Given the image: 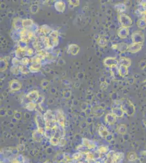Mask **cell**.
<instances>
[{
	"label": "cell",
	"instance_id": "cell-33",
	"mask_svg": "<svg viewBox=\"0 0 146 163\" xmlns=\"http://www.w3.org/2000/svg\"><path fill=\"white\" fill-rule=\"evenodd\" d=\"M40 32L44 34L50 33L51 28L46 25H43L40 29Z\"/></svg>",
	"mask_w": 146,
	"mask_h": 163
},
{
	"label": "cell",
	"instance_id": "cell-6",
	"mask_svg": "<svg viewBox=\"0 0 146 163\" xmlns=\"http://www.w3.org/2000/svg\"><path fill=\"white\" fill-rule=\"evenodd\" d=\"M56 119L57 124H59L61 127L65 128V117L63 112L62 110L58 109L56 113Z\"/></svg>",
	"mask_w": 146,
	"mask_h": 163
},
{
	"label": "cell",
	"instance_id": "cell-5",
	"mask_svg": "<svg viewBox=\"0 0 146 163\" xmlns=\"http://www.w3.org/2000/svg\"><path fill=\"white\" fill-rule=\"evenodd\" d=\"M131 39L134 43L143 44L145 41L144 34L141 31H135L131 35Z\"/></svg>",
	"mask_w": 146,
	"mask_h": 163
},
{
	"label": "cell",
	"instance_id": "cell-46",
	"mask_svg": "<svg viewBox=\"0 0 146 163\" xmlns=\"http://www.w3.org/2000/svg\"><path fill=\"white\" fill-rule=\"evenodd\" d=\"M44 163H52V162H51L50 160H46V161H45V162H44Z\"/></svg>",
	"mask_w": 146,
	"mask_h": 163
},
{
	"label": "cell",
	"instance_id": "cell-1",
	"mask_svg": "<svg viewBox=\"0 0 146 163\" xmlns=\"http://www.w3.org/2000/svg\"><path fill=\"white\" fill-rule=\"evenodd\" d=\"M121 104L124 113L128 116H131L134 114L135 112V106L129 99H123Z\"/></svg>",
	"mask_w": 146,
	"mask_h": 163
},
{
	"label": "cell",
	"instance_id": "cell-30",
	"mask_svg": "<svg viewBox=\"0 0 146 163\" xmlns=\"http://www.w3.org/2000/svg\"><path fill=\"white\" fill-rule=\"evenodd\" d=\"M41 64H32L29 68V71L31 72H37L40 69Z\"/></svg>",
	"mask_w": 146,
	"mask_h": 163
},
{
	"label": "cell",
	"instance_id": "cell-11",
	"mask_svg": "<svg viewBox=\"0 0 146 163\" xmlns=\"http://www.w3.org/2000/svg\"><path fill=\"white\" fill-rule=\"evenodd\" d=\"M142 46L143 44H142L132 43V44L128 45L127 51L131 53H136L142 49Z\"/></svg>",
	"mask_w": 146,
	"mask_h": 163
},
{
	"label": "cell",
	"instance_id": "cell-41",
	"mask_svg": "<svg viewBox=\"0 0 146 163\" xmlns=\"http://www.w3.org/2000/svg\"><path fill=\"white\" fill-rule=\"evenodd\" d=\"M70 5H73V7H76V6H78L79 3H80V1H69Z\"/></svg>",
	"mask_w": 146,
	"mask_h": 163
},
{
	"label": "cell",
	"instance_id": "cell-40",
	"mask_svg": "<svg viewBox=\"0 0 146 163\" xmlns=\"http://www.w3.org/2000/svg\"><path fill=\"white\" fill-rule=\"evenodd\" d=\"M38 10V5H32L31 6V12H32V13H35L37 12Z\"/></svg>",
	"mask_w": 146,
	"mask_h": 163
},
{
	"label": "cell",
	"instance_id": "cell-25",
	"mask_svg": "<svg viewBox=\"0 0 146 163\" xmlns=\"http://www.w3.org/2000/svg\"><path fill=\"white\" fill-rule=\"evenodd\" d=\"M33 25V21L31 19H24L22 20V26L23 28L28 30Z\"/></svg>",
	"mask_w": 146,
	"mask_h": 163
},
{
	"label": "cell",
	"instance_id": "cell-24",
	"mask_svg": "<svg viewBox=\"0 0 146 163\" xmlns=\"http://www.w3.org/2000/svg\"><path fill=\"white\" fill-rule=\"evenodd\" d=\"M118 69L119 74L120 75V76L122 77H126L128 74V68H126V66L120 65V66L118 68Z\"/></svg>",
	"mask_w": 146,
	"mask_h": 163
},
{
	"label": "cell",
	"instance_id": "cell-19",
	"mask_svg": "<svg viewBox=\"0 0 146 163\" xmlns=\"http://www.w3.org/2000/svg\"><path fill=\"white\" fill-rule=\"evenodd\" d=\"M119 63L118 64L120 65H122L124 66H126V68H129V66H130L131 64V60L130 59L128 58H121L120 60H118Z\"/></svg>",
	"mask_w": 146,
	"mask_h": 163
},
{
	"label": "cell",
	"instance_id": "cell-3",
	"mask_svg": "<svg viewBox=\"0 0 146 163\" xmlns=\"http://www.w3.org/2000/svg\"><path fill=\"white\" fill-rule=\"evenodd\" d=\"M35 121L38 130L44 133L46 127L44 116H43L39 113H37L35 114Z\"/></svg>",
	"mask_w": 146,
	"mask_h": 163
},
{
	"label": "cell",
	"instance_id": "cell-48",
	"mask_svg": "<svg viewBox=\"0 0 146 163\" xmlns=\"http://www.w3.org/2000/svg\"><path fill=\"white\" fill-rule=\"evenodd\" d=\"M79 163H82V162H79Z\"/></svg>",
	"mask_w": 146,
	"mask_h": 163
},
{
	"label": "cell",
	"instance_id": "cell-43",
	"mask_svg": "<svg viewBox=\"0 0 146 163\" xmlns=\"http://www.w3.org/2000/svg\"><path fill=\"white\" fill-rule=\"evenodd\" d=\"M33 53V51L32 49H29L27 50V54L29 55H32Z\"/></svg>",
	"mask_w": 146,
	"mask_h": 163
},
{
	"label": "cell",
	"instance_id": "cell-38",
	"mask_svg": "<svg viewBox=\"0 0 146 163\" xmlns=\"http://www.w3.org/2000/svg\"><path fill=\"white\" fill-rule=\"evenodd\" d=\"M19 70L20 71V72L24 73V74H27L29 72V70L27 69V68L26 67V66H24V65H20L18 68Z\"/></svg>",
	"mask_w": 146,
	"mask_h": 163
},
{
	"label": "cell",
	"instance_id": "cell-16",
	"mask_svg": "<svg viewBox=\"0 0 146 163\" xmlns=\"http://www.w3.org/2000/svg\"><path fill=\"white\" fill-rule=\"evenodd\" d=\"M80 50V47L76 44H71L69 45L68 51L70 54L75 55L77 54Z\"/></svg>",
	"mask_w": 146,
	"mask_h": 163
},
{
	"label": "cell",
	"instance_id": "cell-28",
	"mask_svg": "<svg viewBox=\"0 0 146 163\" xmlns=\"http://www.w3.org/2000/svg\"><path fill=\"white\" fill-rule=\"evenodd\" d=\"M109 148L107 146L105 145H102L99 148H98L96 152L98 153H100L101 154H107L109 152Z\"/></svg>",
	"mask_w": 146,
	"mask_h": 163
},
{
	"label": "cell",
	"instance_id": "cell-42",
	"mask_svg": "<svg viewBox=\"0 0 146 163\" xmlns=\"http://www.w3.org/2000/svg\"><path fill=\"white\" fill-rule=\"evenodd\" d=\"M105 140H106L107 142L110 143V142H111V141L113 140V135L111 133L107 135V137H106Z\"/></svg>",
	"mask_w": 146,
	"mask_h": 163
},
{
	"label": "cell",
	"instance_id": "cell-29",
	"mask_svg": "<svg viewBox=\"0 0 146 163\" xmlns=\"http://www.w3.org/2000/svg\"><path fill=\"white\" fill-rule=\"evenodd\" d=\"M128 45L126 43H120V44H117V49H118L119 51L122 52H124L125 51L128 50Z\"/></svg>",
	"mask_w": 146,
	"mask_h": 163
},
{
	"label": "cell",
	"instance_id": "cell-20",
	"mask_svg": "<svg viewBox=\"0 0 146 163\" xmlns=\"http://www.w3.org/2000/svg\"><path fill=\"white\" fill-rule=\"evenodd\" d=\"M55 8L57 11L59 12H63L65 10L66 5L63 1H57L55 3Z\"/></svg>",
	"mask_w": 146,
	"mask_h": 163
},
{
	"label": "cell",
	"instance_id": "cell-39",
	"mask_svg": "<svg viewBox=\"0 0 146 163\" xmlns=\"http://www.w3.org/2000/svg\"><path fill=\"white\" fill-rule=\"evenodd\" d=\"M29 62H30V60L28 58H26V57L22 58L21 61V64H22V65H24V66H26L27 65L29 64Z\"/></svg>",
	"mask_w": 146,
	"mask_h": 163
},
{
	"label": "cell",
	"instance_id": "cell-12",
	"mask_svg": "<svg viewBox=\"0 0 146 163\" xmlns=\"http://www.w3.org/2000/svg\"><path fill=\"white\" fill-rule=\"evenodd\" d=\"M82 143L84 146H85L86 148L90 150H93L96 149V143L90 139L87 138H82Z\"/></svg>",
	"mask_w": 146,
	"mask_h": 163
},
{
	"label": "cell",
	"instance_id": "cell-31",
	"mask_svg": "<svg viewBox=\"0 0 146 163\" xmlns=\"http://www.w3.org/2000/svg\"><path fill=\"white\" fill-rule=\"evenodd\" d=\"M137 26L141 29H145L146 27V20L144 19H140L137 22Z\"/></svg>",
	"mask_w": 146,
	"mask_h": 163
},
{
	"label": "cell",
	"instance_id": "cell-15",
	"mask_svg": "<svg viewBox=\"0 0 146 163\" xmlns=\"http://www.w3.org/2000/svg\"><path fill=\"white\" fill-rule=\"evenodd\" d=\"M98 131L99 135L101 136V137L105 139L107 137V135L110 134L107 129H106V127L104 126H100L98 128Z\"/></svg>",
	"mask_w": 146,
	"mask_h": 163
},
{
	"label": "cell",
	"instance_id": "cell-10",
	"mask_svg": "<svg viewBox=\"0 0 146 163\" xmlns=\"http://www.w3.org/2000/svg\"><path fill=\"white\" fill-rule=\"evenodd\" d=\"M104 64L107 66L109 68H112L113 66H117L118 64L119 61L114 57H107L104 60Z\"/></svg>",
	"mask_w": 146,
	"mask_h": 163
},
{
	"label": "cell",
	"instance_id": "cell-7",
	"mask_svg": "<svg viewBox=\"0 0 146 163\" xmlns=\"http://www.w3.org/2000/svg\"><path fill=\"white\" fill-rule=\"evenodd\" d=\"M20 35L21 40L27 42L33 36V32L30 30L23 28L20 31Z\"/></svg>",
	"mask_w": 146,
	"mask_h": 163
},
{
	"label": "cell",
	"instance_id": "cell-35",
	"mask_svg": "<svg viewBox=\"0 0 146 163\" xmlns=\"http://www.w3.org/2000/svg\"><path fill=\"white\" fill-rule=\"evenodd\" d=\"M104 109L103 108H101V107L97 108L94 110V113L96 114V116H97L98 117H100L101 116H102L104 114Z\"/></svg>",
	"mask_w": 146,
	"mask_h": 163
},
{
	"label": "cell",
	"instance_id": "cell-45",
	"mask_svg": "<svg viewBox=\"0 0 146 163\" xmlns=\"http://www.w3.org/2000/svg\"><path fill=\"white\" fill-rule=\"evenodd\" d=\"M65 163H74V162L73 161V159L71 160H66Z\"/></svg>",
	"mask_w": 146,
	"mask_h": 163
},
{
	"label": "cell",
	"instance_id": "cell-8",
	"mask_svg": "<svg viewBox=\"0 0 146 163\" xmlns=\"http://www.w3.org/2000/svg\"><path fill=\"white\" fill-rule=\"evenodd\" d=\"M58 33L56 30H54L49 34V39L51 47L54 46H56L58 44Z\"/></svg>",
	"mask_w": 146,
	"mask_h": 163
},
{
	"label": "cell",
	"instance_id": "cell-37",
	"mask_svg": "<svg viewBox=\"0 0 146 163\" xmlns=\"http://www.w3.org/2000/svg\"><path fill=\"white\" fill-rule=\"evenodd\" d=\"M107 41L106 39L103 38H100L98 40V43L99 45H100L101 47H105L107 45Z\"/></svg>",
	"mask_w": 146,
	"mask_h": 163
},
{
	"label": "cell",
	"instance_id": "cell-4",
	"mask_svg": "<svg viewBox=\"0 0 146 163\" xmlns=\"http://www.w3.org/2000/svg\"><path fill=\"white\" fill-rule=\"evenodd\" d=\"M119 21L122 27L128 28L132 26V21L130 17L125 14H121L119 15Z\"/></svg>",
	"mask_w": 146,
	"mask_h": 163
},
{
	"label": "cell",
	"instance_id": "cell-13",
	"mask_svg": "<svg viewBox=\"0 0 146 163\" xmlns=\"http://www.w3.org/2000/svg\"><path fill=\"white\" fill-rule=\"evenodd\" d=\"M26 97L31 102L36 103L38 101V99H39L40 96H39L38 91L37 90H34V91H32L30 92L27 95Z\"/></svg>",
	"mask_w": 146,
	"mask_h": 163
},
{
	"label": "cell",
	"instance_id": "cell-18",
	"mask_svg": "<svg viewBox=\"0 0 146 163\" xmlns=\"http://www.w3.org/2000/svg\"><path fill=\"white\" fill-rule=\"evenodd\" d=\"M118 36L121 39H126L129 35L128 28L122 27L117 32Z\"/></svg>",
	"mask_w": 146,
	"mask_h": 163
},
{
	"label": "cell",
	"instance_id": "cell-47",
	"mask_svg": "<svg viewBox=\"0 0 146 163\" xmlns=\"http://www.w3.org/2000/svg\"><path fill=\"white\" fill-rule=\"evenodd\" d=\"M95 163H101V162H100V161H96V162H95Z\"/></svg>",
	"mask_w": 146,
	"mask_h": 163
},
{
	"label": "cell",
	"instance_id": "cell-17",
	"mask_svg": "<svg viewBox=\"0 0 146 163\" xmlns=\"http://www.w3.org/2000/svg\"><path fill=\"white\" fill-rule=\"evenodd\" d=\"M43 135L44 136V133L37 129V131H35L32 133V138L35 141L40 142L43 139Z\"/></svg>",
	"mask_w": 146,
	"mask_h": 163
},
{
	"label": "cell",
	"instance_id": "cell-26",
	"mask_svg": "<svg viewBox=\"0 0 146 163\" xmlns=\"http://www.w3.org/2000/svg\"><path fill=\"white\" fill-rule=\"evenodd\" d=\"M117 132L121 135H124L127 133V127L125 124H121L118 129H117Z\"/></svg>",
	"mask_w": 146,
	"mask_h": 163
},
{
	"label": "cell",
	"instance_id": "cell-21",
	"mask_svg": "<svg viewBox=\"0 0 146 163\" xmlns=\"http://www.w3.org/2000/svg\"><path fill=\"white\" fill-rule=\"evenodd\" d=\"M124 157V154L122 152H115L113 156V160L114 163H120Z\"/></svg>",
	"mask_w": 146,
	"mask_h": 163
},
{
	"label": "cell",
	"instance_id": "cell-36",
	"mask_svg": "<svg viewBox=\"0 0 146 163\" xmlns=\"http://www.w3.org/2000/svg\"><path fill=\"white\" fill-rule=\"evenodd\" d=\"M82 158V153H81L80 152L74 153L72 156L73 159L74 160H80Z\"/></svg>",
	"mask_w": 146,
	"mask_h": 163
},
{
	"label": "cell",
	"instance_id": "cell-14",
	"mask_svg": "<svg viewBox=\"0 0 146 163\" xmlns=\"http://www.w3.org/2000/svg\"><path fill=\"white\" fill-rule=\"evenodd\" d=\"M105 119L107 124L110 125H112L116 123L117 117L114 114L111 113H108L106 115Z\"/></svg>",
	"mask_w": 146,
	"mask_h": 163
},
{
	"label": "cell",
	"instance_id": "cell-22",
	"mask_svg": "<svg viewBox=\"0 0 146 163\" xmlns=\"http://www.w3.org/2000/svg\"><path fill=\"white\" fill-rule=\"evenodd\" d=\"M54 133H55V131H54V127L53 128L46 127L44 133V135L47 138L50 139L52 137H54Z\"/></svg>",
	"mask_w": 146,
	"mask_h": 163
},
{
	"label": "cell",
	"instance_id": "cell-34",
	"mask_svg": "<svg viewBox=\"0 0 146 163\" xmlns=\"http://www.w3.org/2000/svg\"><path fill=\"white\" fill-rule=\"evenodd\" d=\"M36 107V104L35 102H31L26 104V108L30 111H32Z\"/></svg>",
	"mask_w": 146,
	"mask_h": 163
},
{
	"label": "cell",
	"instance_id": "cell-32",
	"mask_svg": "<svg viewBox=\"0 0 146 163\" xmlns=\"http://www.w3.org/2000/svg\"><path fill=\"white\" fill-rule=\"evenodd\" d=\"M127 158L129 162H134L137 159V154L134 152H130L127 156Z\"/></svg>",
	"mask_w": 146,
	"mask_h": 163
},
{
	"label": "cell",
	"instance_id": "cell-23",
	"mask_svg": "<svg viewBox=\"0 0 146 163\" xmlns=\"http://www.w3.org/2000/svg\"><path fill=\"white\" fill-rule=\"evenodd\" d=\"M21 87V84H20L19 82L16 80H13L10 83V88L12 90H13V91L19 90H20Z\"/></svg>",
	"mask_w": 146,
	"mask_h": 163
},
{
	"label": "cell",
	"instance_id": "cell-44",
	"mask_svg": "<svg viewBox=\"0 0 146 163\" xmlns=\"http://www.w3.org/2000/svg\"><path fill=\"white\" fill-rule=\"evenodd\" d=\"M12 163H22V162H21L20 161H19V160H18L17 159H15L14 160H13V161H12Z\"/></svg>",
	"mask_w": 146,
	"mask_h": 163
},
{
	"label": "cell",
	"instance_id": "cell-9",
	"mask_svg": "<svg viewBox=\"0 0 146 163\" xmlns=\"http://www.w3.org/2000/svg\"><path fill=\"white\" fill-rule=\"evenodd\" d=\"M112 113L114 114L117 118H121L124 116V112L122 108L121 104H116L112 108Z\"/></svg>",
	"mask_w": 146,
	"mask_h": 163
},
{
	"label": "cell",
	"instance_id": "cell-27",
	"mask_svg": "<svg viewBox=\"0 0 146 163\" xmlns=\"http://www.w3.org/2000/svg\"><path fill=\"white\" fill-rule=\"evenodd\" d=\"M115 8L118 12L122 13L126 9V5L123 3H120L116 4L115 6Z\"/></svg>",
	"mask_w": 146,
	"mask_h": 163
},
{
	"label": "cell",
	"instance_id": "cell-2",
	"mask_svg": "<svg viewBox=\"0 0 146 163\" xmlns=\"http://www.w3.org/2000/svg\"><path fill=\"white\" fill-rule=\"evenodd\" d=\"M43 116L45 122L46 127L53 128L57 124L56 115L54 114L51 110H48Z\"/></svg>",
	"mask_w": 146,
	"mask_h": 163
}]
</instances>
